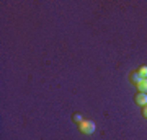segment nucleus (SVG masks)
<instances>
[{
	"label": "nucleus",
	"instance_id": "nucleus-1",
	"mask_svg": "<svg viewBox=\"0 0 147 140\" xmlns=\"http://www.w3.org/2000/svg\"><path fill=\"white\" fill-rule=\"evenodd\" d=\"M95 129H96V125H95L93 121H90V119H84V121L79 124V130L82 132V134H85V135L93 134Z\"/></svg>",
	"mask_w": 147,
	"mask_h": 140
},
{
	"label": "nucleus",
	"instance_id": "nucleus-2",
	"mask_svg": "<svg viewBox=\"0 0 147 140\" xmlns=\"http://www.w3.org/2000/svg\"><path fill=\"white\" fill-rule=\"evenodd\" d=\"M134 101H136L139 106H147V93H137Z\"/></svg>",
	"mask_w": 147,
	"mask_h": 140
},
{
	"label": "nucleus",
	"instance_id": "nucleus-3",
	"mask_svg": "<svg viewBox=\"0 0 147 140\" xmlns=\"http://www.w3.org/2000/svg\"><path fill=\"white\" fill-rule=\"evenodd\" d=\"M141 80H142V77H141V73H139V72H131V75H129V82H131V83L137 85Z\"/></svg>",
	"mask_w": 147,
	"mask_h": 140
},
{
	"label": "nucleus",
	"instance_id": "nucleus-4",
	"mask_svg": "<svg viewBox=\"0 0 147 140\" xmlns=\"http://www.w3.org/2000/svg\"><path fill=\"white\" fill-rule=\"evenodd\" d=\"M136 86H137V90H139V93H147V78H142Z\"/></svg>",
	"mask_w": 147,
	"mask_h": 140
},
{
	"label": "nucleus",
	"instance_id": "nucleus-5",
	"mask_svg": "<svg viewBox=\"0 0 147 140\" xmlns=\"http://www.w3.org/2000/svg\"><path fill=\"white\" fill-rule=\"evenodd\" d=\"M74 122H77V124H80V122H82V121H84V116L80 114V113H74Z\"/></svg>",
	"mask_w": 147,
	"mask_h": 140
},
{
	"label": "nucleus",
	"instance_id": "nucleus-6",
	"mask_svg": "<svg viewBox=\"0 0 147 140\" xmlns=\"http://www.w3.org/2000/svg\"><path fill=\"white\" fill-rule=\"evenodd\" d=\"M137 72L141 73V77H142V78H147V65H141Z\"/></svg>",
	"mask_w": 147,
	"mask_h": 140
},
{
	"label": "nucleus",
	"instance_id": "nucleus-7",
	"mask_svg": "<svg viewBox=\"0 0 147 140\" xmlns=\"http://www.w3.org/2000/svg\"><path fill=\"white\" fill-rule=\"evenodd\" d=\"M142 117L147 119V106H142Z\"/></svg>",
	"mask_w": 147,
	"mask_h": 140
}]
</instances>
